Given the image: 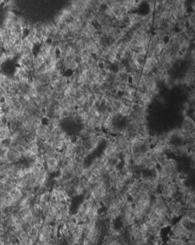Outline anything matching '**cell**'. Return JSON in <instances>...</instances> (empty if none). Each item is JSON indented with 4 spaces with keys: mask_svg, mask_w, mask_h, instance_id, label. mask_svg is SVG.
Returning <instances> with one entry per match:
<instances>
[{
    "mask_svg": "<svg viewBox=\"0 0 195 245\" xmlns=\"http://www.w3.org/2000/svg\"><path fill=\"white\" fill-rule=\"evenodd\" d=\"M122 155L124 164H128L132 163V153L131 151L125 152V153L123 154Z\"/></svg>",
    "mask_w": 195,
    "mask_h": 245,
    "instance_id": "52a82bcc",
    "label": "cell"
},
{
    "mask_svg": "<svg viewBox=\"0 0 195 245\" xmlns=\"http://www.w3.org/2000/svg\"><path fill=\"white\" fill-rule=\"evenodd\" d=\"M99 209L97 207L94 203L92 207H91L89 211L87 218L90 221L95 222L97 223L101 222L102 218L99 212Z\"/></svg>",
    "mask_w": 195,
    "mask_h": 245,
    "instance_id": "6da1fadb",
    "label": "cell"
},
{
    "mask_svg": "<svg viewBox=\"0 0 195 245\" xmlns=\"http://www.w3.org/2000/svg\"><path fill=\"white\" fill-rule=\"evenodd\" d=\"M82 229H83V223H79L77 225L75 230L72 234L75 236L79 240H80L82 237Z\"/></svg>",
    "mask_w": 195,
    "mask_h": 245,
    "instance_id": "8992f818",
    "label": "cell"
},
{
    "mask_svg": "<svg viewBox=\"0 0 195 245\" xmlns=\"http://www.w3.org/2000/svg\"><path fill=\"white\" fill-rule=\"evenodd\" d=\"M15 245H20V243H19V242H18V241L17 242H16V243Z\"/></svg>",
    "mask_w": 195,
    "mask_h": 245,
    "instance_id": "30bf717a",
    "label": "cell"
},
{
    "mask_svg": "<svg viewBox=\"0 0 195 245\" xmlns=\"http://www.w3.org/2000/svg\"><path fill=\"white\" fill-rule=\"evenodd\" d=\"M63 151H64L65 158H73L77 154V146L74 142L68 143L65 145Z\"/></svg>",
    "mask_w": 195,
    "mask_h": 245,
    "instance_id": "7a4b0ae2",
    "label": "cell"
},
{
    "mask_svg": "<svg viewBox=\"0 0 195 245\" xmlns=\"http://www.w3.org/2000/svg\"><path fill=\"white\" fill-rule=\"evenodd\" d=\"M3 46V41L2 40L0 39V49H1L2 48Z\"/></svg>",
    "mask_w": 195,
    "mask_h": 245,
    "instance_id": "9c48e42d",
    "label": "cell"
},
{
    "mask_svg": "<svg viewBox=\"0 0 195 245\" xmlns=\"http://www.w3.org/2000/svg\"><path fill=\"white\" fill-rule=\"evenodd\" d=\"M182 217H186L191 222L195 223V212L193 209H184Z\"/></svg>",
    "mask_w": 195,
    "mask_h": 245,
    "instance_id": "277c9868",
    "label": "cell"
},
{
    "mask_svg": "<svg viewBox=\"0 0 195 245\" xmlns=\"http://www.w3.org/2000/svg\"><path fill=\"white\" fill-rule=\"evenodd\" d=\"M40 202L47 203L50 201V190H47L38 194Z\"/></svg>",
    "mask_w": 195,
    "mask_h": 245,
    "instance_id": "5b68a950",
    "label": "cell"
},
{
    "mask_svg": "<svg viewBox=\"0 0 195 245\" xmlns=\"http://www.w3.org/2000/svg\"><path fill=\"white\" fill-rule=\"evenodd\" d=\"M149 6H150V9L151 11V13H153V12L154 10V4L153 2H150L149 4Z\"/></svg>",
    "mask_w": 195,
    "mask_h": 245,
    "instance_id": "ba28073f",
    "label": "cell"
},
{
    "mask_svg": "<svg viewBox=\"0 0 195 245\" xmlns=\"http://www.w3.org/2000/svg\"><path fill=\"white\" fill-rule=\"evenodd\" d=\"M177 223L185 230L192 233H194V223L191 222L186 217H182Z\"/></svg>",
    "mask_w": 195,
    "mask_h": 245,
    "instance_id": "3957f363",
    "label": "cell"
}]
</instances>
